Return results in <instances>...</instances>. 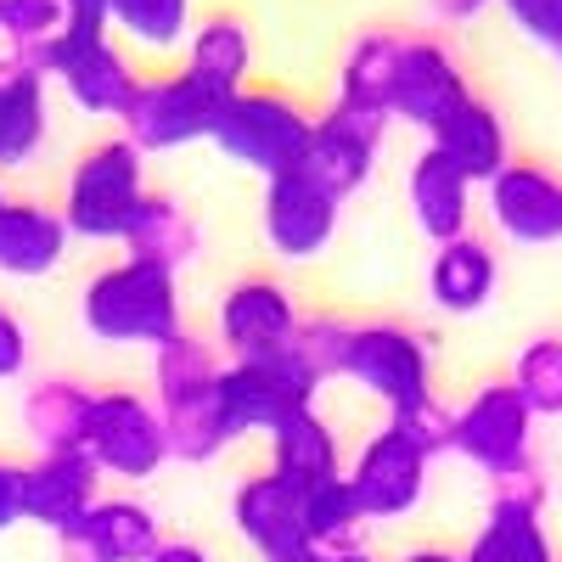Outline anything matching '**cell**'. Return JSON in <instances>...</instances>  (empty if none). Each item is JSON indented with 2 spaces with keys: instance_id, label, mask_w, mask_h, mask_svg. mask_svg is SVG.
Returning a JSON list of instances; mask_svg holds the SVG:
<instances>
[{
  "instance_id": "1",
  "label": "cell",
  "mask_w": 562,
  "mask_h": 562,
  "mask_svg": "<svg viewBox=\"0 0 562 562\" xmlns=\"http://www.w3.org/2000/svg\"><path fill=\"white\" fill-rule=\"evenodd\" d=\"M85 333L102 344H169L180 326V288L175 270H158L147 259H119L108 270L90 276V288L79 299Z\"/></svg>"
},
{
  "instance_id": "2",
  "label": "cell",
  "mask_w": 562,
  "mask_h": 562,
  "mask_svg": "<svg viewBox=\"0 0 562 562\" xmlns=\"http://www.w3.org/2000/svg\"><path fill=\"white\" fill-rule=\"evenodd\" d=\"M140 203H147L140 153H135V140L113 135L74 164L68 192H63V225H68V237H85V243H124Z\"/></svg>"
},
{
  "instance_id": "3",
  "label": "cell",
  "mask_w": 562,
  "mask_h": 562,
  "mask_svg": "<svg viewBox=\"0 0 562 562\" xmlns=\"http://www.w3.org/2000/svg\"><path fill=\"white\" fill-rule=\"evenodd\" d=\"M310 130H315V119H304V108L288 90L259 85V90H237V97L225 102V113L214 124V147L231 164L276 180V175L299 169V158L310 147Z\"/></svg>"
},
{
  "instance_id": "4",
  "label": "cell",
  "mask_w": 562,
  "mask_h": 562,
  "mask_svg": "<svg viewBox=\"0 0 562 562\" xmlns=\"http://www.w3.org/2000/svg\"><path fill=\"white\" fill-rule=\"evenodd\" d=\"M315 378L304 371V360L293 349L265 355V360H231L220 366V383H214V405L225 416L231 439L243 434H270L276 422H288L293 411L315 405Z\"/></svg>"
},
{
  "instance_id": "5",
  "label": "cell",
  "mask_w": 562,
  "mask_h": 562,
  "mask_svg": "<svg viewBox=\"0 0 562 562\" xmlns=\"http://www.w3.org/2000/svg\"><path fill=\"white\" fill-rule=\"evenodd\" d=\"M371 400H383L389 416H405L434 400V355L428 338L411 333L405 321H366L349 338V371Z\"/></svg>"
},
{
  "instance_id": "6",
  "label": "cell",
  "mask_w": 562,
  "mask_h": 562,
  "mask_svg": "<svg viewBox=\"0 0 562 562\" xmlns=\"http://www.w3.org/2000/svg\"><path fill=\"white\" fill-rule=\"evenodd\" d=\"M225 90L198 79L192 68L164 74V79H140L135 102L124 113V140H135V153H175L186 140H214V124L225 113Z\"/></svg>"
},
{
  "instance_id": "7",
  "label": "cell",
  "mask_w": 562,
  "mask_h": 562,
  "mask_svg": "<svg viewBox=\"0 0 562 562\" xmlns=\"http://www.w3.org/2000/svg\"><path fill=\"white\" fill-rule=\"evenodd\" d=\"M45 79H57L63 97L90 119H124L140 90V74L108 40V29H63L45 52Z\"/></svg>"
},
{
  "instance_id": "8",
  "label": "cell",
  "mask_w": 562,
  "mask_h": 562,
  "mask_svg": "<svg viewBox=\"0 0 562 562\" xmlns=\"http://www.w3.org/2000/svg\"><path fill=\"white\" fill-rule=\"evenodd\" d=\"M85 456L113 479H153L169 461L164 439V411L135 394V389H102L90 405V428H85Z\"/></svg>"
},
{
  "instance_id": "9",
  "label": "cell",
  "mask_w": 562,
  "mask_h": 562,
  "mask_svg": "<svg viewBox=\"0 0 562 562\" xmlns=\"http://www.w3.org/2000/svg\"><path fill=\"white\" fill-rule=\"evenodd\" d=\"M383 130H389V113L333 102V108L315 119V130H310V147L299 158V175H310L321 192H333L338 203L355 198L360 186L371 180V164H378V147H383Z\"/></svg>"
},
{
  "instance_id": "10",
  "label": "cell",
  "mask_w": 562,
  "mask_h": 562,
  "mask_svg": "<svg viewBox=\"0 0 562 562\" xmlns=\"http://www.w3.org/2000/svg\"><path fill=\"white\" fill-rule=\"evenodd\" d=\"M529 434H535V411L518 394V383L501 378L484 383L473 400L456 411V456H467L473 467H484L490 479L512 473V467L535 461L529 456Z\"/></svg>"
},
{
  "instance_id": "11",
  "label": "cell",
  "mask_w": 562,
  "mask_h": 562,
  "mask_svg": "<svg viewBox=\"0 0 562 562\" xmlns=\"http://www.w3.org/2000/svg\"><path fill=\"white\" fill-rule=\"evenodd\" d=\"M428 450H422L400 422L389 416L378 434H371L349 467V490L360 501L366 518H405V512L422 501V484H428Z\"/></svg>"
},
{
  "instance_id": "12",
  "label": "cell",
  "mask_w": 562,
  "mask_h": 562,
  "mask_svg": "<svg viewBox=\"0 0 562 562\" xmlns=\"http://www.w3.org/2000/svg\"><path fill=\"white\" fill-rule=\"evenodd\" d=\"M299 321L304 315H299L293 293L281 288L276 276H243L237 288L220 299V338L237 360H265V355L293 349Z\"/></svg>"
},
{
  "instance_id": "13",
  "label": "cell",
  "mask_w": 562,
  "mask_h": 562,
  "mask_svg": "<svg viewBox=\"0 0 562 562\" xmlns=\"http://www.w3.org/2000/svg\"><path fill=\"white\" fill-rule=\"evenodd\" d=\"M338 198L333 192H321V186L299 169L288 175H276L265 180V243L281 254V259H315L326 254V243H333V231H338Z\"/></svg>"
},
{
  "instance_id": "14",
  "label": "cell",
  "mask_w": 562,
  "mask_h": 562,
  "mask_svg": "<svg viewBox=\"0 0 562 562\" xmlns=\"http://www.w3.org/2000/svg\"><path fill=\"white\" fill-rule=\"evenodd\" d=\"M473 90H467V74L461 63L450 57V45L439 40H405L400 52V74H394V102H389V119H405L416 130H439V119L450 108H461Z\"/></svg>"
},
{
  "instance_id": "15",
  "label": "cell",
  "mask_w": 562,
  "mask_h": 562,
  "mask_svg": "<svg viewBox=\"0 0 562 562\" xmlns=\"http://www.w3.org/2000/svg\"><path fill=\"white\" fill-rule=\"evenodd\" d=\"M490 220L512 243H562V180L540 164H506L490 180Z\"/></svg>"
},
{
  "instance_id": "16",
  "label": "cell",
  "mask_w": 562,
  "mask_h": 562,
  "mask_svg": "<svg viewBox=\"0 0 562 562\" xmlns=\"http://www.w3.org/2000/svg\"><path fill=\"white\" fill-rule=\"evenodd\" d=\"M304 495L310 490H299L293 479H281L276 467L270 473L243 479L237 495H231V518H237V529H243V540L254 551H265V562L281 557V551H293V546H310L304 540Z\"/></svg>"
},
{
  "instance_id": "17",
  "label": "cell",
  "mask_w": 562,
  "mask_h": 562,
  "mask_svg": "<svg viewBox=\"0 0 562 562\" xmlns=\"http://www.w3.org/2000/svg\"><path fill=\"white\" fill-rule=\"evenodd\" d=\"M97 484H102V467L90 461L85 450H63V456H40L29 467V524L68 535L74 524L90 518L97 506Z\"/></svg>"
},
{
  "instance_id": "18",
  "label": "cell",
  "mask_w": 562,
  "mask_h": 562,
  "mask_svg": "<svg viewBox=\"0 0 562 562\" xmlns=\"http://www.w3.org/2000/svg\"><path fill=\"white\" fill-rule=\"evenodd\" d=\"M428 147H439L473 186H490V180L512 164L506 124H501V113H495L490 102H479V97H467L461 108H450V113L439 119V130H434Z\"/></svg>"
},
{
  "instance_id": "19",
  "label": "cell",
  "mask_w": 562,
  "mask_h": 562,
  "mask_svg": "<svg viewBox=\"0 0 562 562\" xmlns=\"http://www.w3.org/2000/svg\"><path fill=\"white\" fill-rule=\"evenodd\" d=\"M68 254L63 209H45L34 198L0 203V270L7 276H52Z\"/></svg>"
},
{
  "instance_id": "20",
  "label": "cell",
  "mask_w": 562,
  "mask_h": 562,
  "mask_svg": "<svg viewBox=\"0 0 562 562\" xmlns=\"http://www.w3.org/2000/svg\"><path fill=\"white\" fill-rule=\"evenodd\" d=\"M52 130V85L40 68L0 63V169H23Z\"/></svg>"
},
{
  "instance_id": "21",
  "label": "cell",
  "mask_w": 562,
  "mask_h": 562,
  "mask_svg": "<svg viewBox=\"0 0 562 562\" xmlns=\"http://www.w3.org/2000/svg\"><path fill=\"white\" fill-rule=\"evenodd\" d=\"M411 209L416 225L434 237V248L467 237V214H473V180H467L439 147H422L411 164Z\"/></svg>"
},
{
  "instance_id": "22",
  "label": "cell",
  "mask_w": 562,
  "mask_h": 562,
  "mask_svg": "<svg viewBox=\"0 0 562 562\" xmlns=\"http://www.w3.org/2000/svg\"><path fill=\"white\" fill-rule=\"evenodd\" d=\"M270 467L281 479H293L299 490L344 479V450H338L333 422H326L315 405L293 411L288 422H276V428H270Z\"/></svg>"
},
{
  "instance_id": "23",
  "label": "cell",
  "mask_w": 562,
  "mask_h": 562,
  "mask_svg": "<svg viewBox=\"0 0 562 562\" xmlns=\"http://www.w3.org/2000/svg\"><path fill=\"white\" fill-rule=\"evenodd\" d=\"M90 405H97V389H85L74 378H45V383L23 389V434L40 445V456L85 450Z\"/></svg>"
},
{
  "instance_id": "24",
  "label": "cell",
  "mask_w": 562,
  "mask_h": 562,
  "mask_svg": "<svg viewBox=\"0 0 562 562\" xmlns=\"http://www.w3.org/2000/svg\"><path fill=\"white\" fill-rule=\"evenodd\" d=\"M495 281H501V265H495V248L484 237H456L445 248H434V265H428V293L439 310L450 315H473L495 299Z\"/></svg>"
},
{
  "instance_id": "25",
  "label": "cell",
  "mask_w": 562,
  "mask_h": 562,
  "mask_svg": "<svg viewBox=\"0 0 562 562\" xmlns=\"http://www.w3.org/2000/svg\"><path fill=\"white\" fill-rule=\"evenodd\" d=\"M186 68H192L198 79L220 85L225 97H237V90H248V68H254V34L243 18L231 12H214L192 29V40H186Z\"/></svg>"
},
{
  "instance_id": "26",
  "label": "cell",
  "mask_w": 562,
  "mask_h": 562,
  "mask_svg": "<svg viewBox=\"0 0 562 562\" xmlns=\"http://www.w3.org/2000/svg\"><path fill=\"white\" fill-rule=\"evenodd\" d=\"M130 259H147L158 270H180L186 259H198V220L180 209V198L169 192H147V203H140L130 237H124Z\"/></svg>"
},
{
  "instance_id": "27",
  "label": "cell",
  "mask_w": 562,
  "mask_h": 562,
  "mask_svg": "<svg viewBox=\"0 0 562 562\" xmlns=\"http://www.w3.org/2000/svg\"><path fill=\"white\" fill-rule=\"evenodd\" d=\"M400 52L405 40L389 29H371L349 45L344 74H338V102L349 108H371V113H389L394 102V74H400Z\"/></svg>"
},
{
  "instance_id": "28",
  "label": "cell",
  "mask_w": 562,
  "mask_h": 562,
  "mask_svg": "<svg viewBox=\"0 0 562 562\" xmlns=\"http://www.w3.org/2000/svg\"><path fill=\"white\" fill-rule=\"evenodd\" d=\"M467 562H557V546L540 524V512L524 506H490L484 529L461 551Z\"/></svg>"
},
{
  "instance_id": "29",
  "label": "cell",
  "mask_w": 562,
  "mask_h": 562,
  "mask_svg": "<svg viewBox=\"0 0 562 562\" xmlns=\"http://www.w3.org/2000/svg\"><path fill=\"white\" fill-rule=\"evenodd\" d=\"M79 529L102 546L108 562H147V557L164 546L153 506H140V501H130V495H119V501H97V506H90V518H85Z\"/></svg>"
},
{
  "instance_id": "30",
  "label": "cell",
  "mask_w": 562,
  "mask_h": 562,
  "mask_svg": "<svg viewBox=\"0 0 562 562\" xmlns=\"http://www.w3.org/2000/svg\"><path fill=\"white\" fill-rule=\"evenodd\" d=\"M153 383H158V411L164 405H186V400H203L220 383V360L203 338L192 333H175L169 344L153 349Z\"/></svg>"
},
{
  "instance_id": "31",
  "label": "cell",
  "mask_w": 562,
  "mask_h": 562,
  "mask_svg": "<svg viewBox=\"0 0 562 562\" xmlns=\"http://www.w3.org/2000/svg\"><path fill=\"white\" fill-rule=\"evenodd\" d=\"M371 518L360 512L349 479H333V484H315L304 495V540L326 557H338V551H360V529Z\"/></svg>"
},
{
  "instance_id": "32",
  "label": "cell",
  "mask_w": 562,
  "mask_h": 562,
  "mask_svg": "<svg viewBox=\"0 0 562 562\" xmlns=\"http://www.w3.org/2000/svg\"><path fill=\"white\" fill-rule=\"evenodd\" d=\"M68 29L57 0H0V40H7V63L18 68H40L45 74V52L52 40Z\"/></svg>"
},
{
  "instance_id": "33",
  "label": "cell",
  "mask_w": 562,
  "mask_h": 562,
  "mask_svg": "<svg viewBox=\"0 0 562 562\" xmlns=\"http://www.w3.org/2000/svg\"><path fill=\"white\" fill-rule=\"evenodd\" d=\"M113 29L147 52H180L192 40V0H113Z\"/></svg>"
},
{
  "instance_id": "34",
  "label": "cell",
  "mask_w": 562,
  "mask_h": 562,
  "mask_svg": "<svg viewBox=\"0 0 562 562\" xmlns=\"http://www.w3.org/2000/svg\"><path fill=\"white\" fill-rule=\"evenodd\" d=\"M164 439L175 461H214L231 445V428H225L214 394H203L186 405H164Z\"/></svg>"
},
{
  "instance_id": "35",
  "label": "cell",
  "mask_w": 562,
  "mask_h": 562,
  "mask_svg": "<svg viewBox=\"0 0 562 562\" xmlns=\"http://www.w3.org/2000/svg\"><path fill=\"white\" fill-rule=\"evenodd\" d=\"M512 383L535 416H562V338H529L512 366Z\"/></svg>"
},
{
  "instance_id": "36",
  "label": "cell",
  "mask_w": 562,
  "mask_h": 562,
  "mask_svg": "<svg viewBox=\"0 0 562 562\" xmlns=\"http://www.w3.org/2000/svg\"><path fill=\"white\" fill-rule=\"evenodd\" d=\"M349 338H355V326L344 315H304L293 355L304 360V371L315 383H326V378H344L349 371Z\"/></svg>"
},
{
  "instance_id": "37",
  "label": "cell",
  "mask_w": 562,
  "mask_h": 562,
  "mask_svg": "<svg viewBox=\"0 0 562 562\" xmlns=\"http://www.w3.org/2000/svg\"><path fill=\"white\" fill-rule=\"evenodd\" d=\"M400 428L428 450V456H445V450H456V411L450 405H439V400H428V405H416V411H405V416H394Z\"/></svg>"
},
{
  "instance_id": "38",
  "label": "cell",
  "mask_w": 562,
  "mask_h": 562,
  "mask_svg": "<svg viewBox=\"0 0 562 562\" xmlns=\"http://www.w3.org/2000/svg\"><path fill=\"white\" fill-rule=\"evenodd\" d=\"M490 506H524V512H540V506H546V479H540V467L524 461V467H512V473L490 479Z\"/></svg>"
},
{
  "instance_id": "39",
  "label": "cell",
  "mask_w": 562,
  "mask_h": 562,
  "mask_svg": "<svg viewBox=\"0 0 562 562\" xmlns=\"http://www.w3.org/2000/svg\"><path fill=\"white\" fill-rule=\"evenodd\" d=\"M501 7H506V18L518 23L529 40L557 45V52H562V0H501Z\"/></svg>"
},
{
  "instance_id": "40",
  "label": "cell",
  "mask_w": 562,
  "mask_h": 562,
  "mask_svg": "<svg viewBox=\"0 0 562 562\" xmlns=\"http://www.w3.org/2000/svg\"><path fill=\"white\" fill-rule=\"evenodd\" d=\"M23 495H29V467L12 461V456H0V535L29 524V501Z\"/></svg>"
},
{
  "instance_id": "41",
  "label": "cell",
  "mask_w": 562,
  "mask_h": 562,
  "mask_svg": "<svg viewBox=\"0 0 562 562\" xmlns=\"http://www.w3.org/2000/svg\"><path fill=\"white\" fill-rule=\"evenodd\" d=\"M23 366H29V333H23V321L0 304V378H18Z\"/></svg>"
},
{
  "instance_id": "42",
  "label": "cell",
  "mask_w": 562,
  "mask_h": 562,
  "mask_svg": "<svg viewBox=\"0 0 562 562\" xmlns=\"http://www.w3.org/2000/svg\"><path fill=\"white\" fill-rule=\"evenodd\" d=\"M68 29H113V0H57Z\"/></svg>"
},
{
  "instance_id": "43",
  "label": "cell",
  "mask_w": 562,
  "mask_h": 562,
  "mask_svg": "<svg viewBox=\"0 0 562 562\" xmlns=\"http://www.w3.org/2000/svg\"><path fill=\"white\" fill-rule=\"evenodd\" d=\"M147 562H209V551H203L198 540H164Z\"/></svg>"
},
{
  "instance_id": "44",
  "label": "cell",
  "mask_w": 562,
  "mask_h": 562,
  "mask_svg": "<svg viewBox=\"0 0 562 562\" xmlns=\"http://www.w3.org/2000/svg\"><path fill=\"white\" fill-rule=\"evenodd\" d=\"M428 7H434L439 18H473V12L490 7V0H428Z\"/></svg>"
},
{
  "instance_id": "45",
  "label": "cell",
  "mask_w": 562,
  "mask_h": 562,
  "mask_svg": "<svg viewBox=\"0 0 562 562\" xmlns=\"http://www.w3.org/2000/svg\"><path fill=\"white\" fill-rule=\"evenodd\" d=\"M270 562H326V551H315V546H293V551L270 557Z\"/></svg>"
},
{
  "instance_id": "46",
  "label": "cell",
  "mask_w": 562,
  "mask_h": 562,
  "mask_svg": "<svg viewBox=\"0 0 562 562\" xmlns=\"http://www.w3.org/2000/svg\"><path fill=\"white\" fill-rule=\"evenodd\" d=\"M405 562H467V557H456V551H439V546H428V551H411Z\"/></svg>"
},
{
  "instance_id": "47",
  "label": "cell",
  "mask_w": 562,
  "mask_h": 562,
  "mask_svg": "<svg viewBox=\"0 0 562 562\" xmlns=\"http://www.w3.org/2000/svg\"><path fill=\"white\" fill-rule=\"evenodd\" d=\"M326 562H378V557H366V551H338V557H326Z\"/></svg>"
},
{
  "instance_id": "48",
  "label": "cell",
  "mask_w": 562,
  "mask_h": 562,
  "mask_svg": "<svg viewBox=\"0 0 562 562\" xmlns=\"http://www.w3.org/2000/svg\"><path fill=\"white\" fill-rule=\"evenodd\" d=\"M0 203H7V192H0Z\"/></svg>"
}]
</instances>
